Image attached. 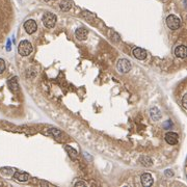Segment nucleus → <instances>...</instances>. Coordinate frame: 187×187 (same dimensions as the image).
I'll use <instances>...</instances> for the list:
<instances>
[{"mask_svg": "<svg viewBox=\"0 0 187 187\" xmlns=\"http://www.w3.org/2000/svg\"><path fill=\"white\" fill-rule=\"evenodd\" d=\"M32 50H33V48H32L31 43L28 41H26V40L22 41L18 46V52H19V54L22 56H28L29 54H31Z\"/></svg>", "mask_w": 187, "mask_h": 187, "instance_id": "1", "label": "nucleus"}, {"mask_svg": "<svg viewBox=\"0 0 187 187\" xmlns=\"http://www.w3.org/2000/svg\"><path fill=\"white\" fill-rule=\"evenodd\" d=\"M42 21H43V24L47 28H53L56 24V21H57V17L52 12H46L43 16Z\"/></svg>", "mask_w": 187, "mask_h": 187, "instance_id": "2", "label": "nucleus"}, {"mask_svg": "<svg viewBox=\"0 0 187 187\" xmlns=\"http://www.w3.org/2000/svg\"><path fill=\"white\" fill-rule=\"evenodd\" d=\"M166 25L172 30H177L181 26V20L179 17L175 16V15H169L166 18Z\"/></svg>", "mask_w": 187, "mask_h": 187, "instance_id": "3", "label": "nucleus"}, {"mask_svg": "<svg viewBox=\"0 0 187 187\" xmlns=\"http://www.w3.org/2000/svg\"><path fill=\"white\" fill-rule=\"evenodd\" d=\"M117 70H119V72L125 74V73H128L130 70H131L132 65H131V62H130L128 59H126V58H121V59L117 62Z\"/></svg>", "mask_w": 187, "mask_h": 187, "instance_id": "4", "label": "nucleus"}, {"mask_svg": "<svg viewBox=\"0 0 187 187\" xmlns=\"http://www.w3.org/2000/svg\"><path fill=\"white\" fill-rule=\"evenodd\" d=\"M24 29L28 34H32L37 29V22H35L34 20H32V19H29V20H27L26 22L24 23Z\"/></svg>", "mask_w": 187, "mask_h": 187, "instance_id": "5", "label": "nucleus"}, {"mask_svg": "<svg viewBox=\"0 0 187 187\" xmlns=\"http://www.w3.org/2000/svg\"><path fill=\"white\" fill-rule=\"evenodd\" d=\"M147 51L144 49H142V48H134L133 49V56L136 58V59L138 60H144L147 58Z\"/></svg>", "mask_w": 187, "mask_h": 187, "instance_id": "6", "label": "nucleus"}, {"mask_svg": "<svg viewBox=\"0 0 187 187\" xmlns=\"http://www.w3.org/2000/svg\"><path fill=\"white\" fill-rule=\"evenodd\" d=\"M165 140L169 144L173 146V144H176L179 140V135L175 132H167L165 134Z\"/></svg>", "mask_w": 187, "mask_h": 187, "instance_id": "7", "label": "nucleus"}, {"mask_svg": "<svg viewBox=\"0 0 187 187\" xmlns=\"http://www.w3.org/2000/svg\"><path fill=\"white\" fill-rule=\"evenodd\" d=\"M140 181H142V186H144V187L151 186L153 184V177H152V175H151V174H149V173L142 174V177H140Z\"/></svg>", "mask_w": 187, "mask_h": 187, "instance_id": "8", "label": "nucleus"}, {"mask_svg": "<svg viewBox=\"0 0 187 187\" xmlns=\"http://www.w3.org/2000/svg\"><path fill=\"white\" fill-rule=\"evenodd\" d=\"M75 35H76V37L79 41H85L87 39V35H89V31L85 28H83V27H80V28L76 29Z\"/></svg>", "mask_w": 187, "mask_h": 187, "instance_id": "9", "label": "nucleus"}, {"mask_svg": "<svg viewBox=\"0 0 187 187\" xmlns=\"http://www.w3.org/2000/svg\"><path fill=\"white\" fill-rule=\"evenodd\" d=\"M175 54L177 57L179 58H185L187 55V49H186V46L184 45H179L176 47L175 49Z\"/></svg>", "mask_w": 187, "mask_h": 187, "instance_id": "10", "label": "nucleus"}, {"mask_svg": "<svg viewBox=\"0 0 187 187\" xmlns=\"http://www.w3.org/2000/svg\"><path fill=\"white\" fill-rule=\"evenodd\" d=\"M150 117L153 121H159L162 117V113H161L160 109L157 108V107H152L150 109Z\"/></svg>", "mask_w": 187, "mask_h": 187, "instance_id": "11", "label": "nucleus"}, {"mask_svg": "<svg viewBox=\"0 0 187 187\" xmlns=\"http://www.w3.org/2000/svg\"><path fill=\"white\" fill-rule=\"evenodd\" d=\"M29 178H30V176L27 173H23V172H15L14 174V179H16L17 181H20V182L28 181Z\"/></svg>", "mask_w": 187, "mask_h": 187, "instance_id": "12", "label": "nucleus"}, {"mask_svg": "<svg viewBox=\"0 0 187 187\" xmlns=\"http://www.w3.org/2000/svg\"><path fill=\"white\" fill-rule=\"evenodd\" d=\"M8 87L12 92H18L19 91V84H18V79L17 77H12L8 80Z\"/></svg>", "mask_w": 187, "mask_h": 187, "instance_id": "13", "label": "nucleus"}, {"mask_svg": "<svg viewBox=\"0 0 187 187\" xmlns=\"http://www.w3.org/2000/svg\"><path fill=\"white\" fill-rule=\"evenodd\" d=\"M60 10H62L64 12H68V10H71V7H72V2L70 1V0H62V2H60Z\"/></svg>", "mask_w": 187, "mask_h": 187, "instance_id": "14", "label": "nucleus"}, {"mask_svg": "<svg viewBox=\"0 0 187 187\" xmlns=\"http://www.w3.org/2000/svg\"><path fill=\"white\" fill-rule=\"evenodd\" d=\"M139 162H140V164L144 165V166H151V165L153 164L152 159H151L150 157H147V156H142V157H140Z\"/></svg>", "mask_w": 187, "mask_h": 187, "instance_id": "15", "label": "nucleus"}, {"mask_svg": "<svg viewBox=\"0 0 187 187\" xmlns=\"http://www.w3.org/2000/svg\"><path fill=\"white\" fill-rule=\"evenodd\" d=\"M66 151L69 153V155H70V156H72V158H76V157H77V152H76V150H74V149L71 148V147L67 146V147H66Z\"/></svg>", "mask_w": 187, "mask_h": 187, "instance_id": "16", "label": "nucleus"}, {"mask_svg": "<svg viewBox=\"0 0 187 187\" xmlns=\"http://www.w3.org/2000/svg\"><path fill=\"white\" fill-rule=\"evenodd\" d=\"M15 172V169H10V167H5V169H1V173L4 175H12Z\"/></svg>", "mask_w": 187, "mask_h": 187, "instance_id": "17", "label": "nucleus"}, {"mask_svg": "<svg viewBox=\"0 0 187 187\" xmlns=\"http://www.w3.org/2000/svg\"><path fill=\"white\" fill-rule=\"evenodd\" d=\"M4 70H5V62L2 58H0V74H2Z\"/></svg>", "mask_w": 187, "mask_h": 187, "instance_id": "18", "label": "nucleus"}, {"mask_svg": "<svg viewBox=\"0 0 187 187\" xmlns=\"http://www.w3.org/2000/svg\"><path fill=\"white\" fill-rule=\"evenodd\" d=\"M51 133L53 134L54 136H58V137H59L60 135H62V132L59 131V130H57V129H52L51 130Z\"/></svg>", "mask_w": 187, "mask_h": 187, "instance_id": "19", "label": "nucleus"}, {"mask_svg": "<svg viewBox=\"0 0 187 187\" xmlns=\"http://www.w3.org/2000/svg\"><path fill=\"white\" fill-rule=\"evenodd\" d=\"M182 105H183L184 108H187V95L185 94L183 96V100H182Z\"/></svg>", "mask_w": 187, "mask_h": 187, "instance_id": "20", "label": "nucleus"}, {"mask_svg": "<svg viewBox=\"0 0 187 187\" xmlns=\"http://www.w3.org/2000/svg\"><path fill=\"white\" fill-rule=\"evenodd\" d=\"M164 174L166 177H172V176H174V173L171 171V169H166V171L164 172Z\"/></svg>", "mask_w": 187, "mask_h": 187, "instance_id": "21", "label": "nucleus"}, {"mask_svg": "<svg viewBox=\"0 0 187 187\" xmlns=\"http://www.w3.org/2000/svg\"><path fill=\"white\" fill-rule=\"evenodd\" d=\"M75 186L78 187V186H87V183L85 182H82V181H78L75 183Z\"/></svg>", "mask_w": 187, "mask_h": 187, "instance_id": "22", "label": "nucleus"}, {"mask_svg": "<svg viewBox=\"0 0 187 187\" xmlns=\"http://www.w3.org/2000/svg\"><path fill=\"white\" fill-rule=\"evenodd\" d=\"M163 126H164V128H167V127H169V126H172V122H171V120H169V121H167L166 123L163 124Z\"/></svg>", "mask_w": 187, "mask_h": 187, "instance_id": "23", "label": "nucleus"}]
</instances>
